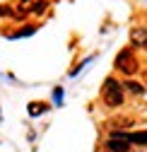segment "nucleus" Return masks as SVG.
Returning <instances> with one entry per match:
<instances>
[{"mask_svg":"<svg viewBox=\"0 0 147 152\" xmlns=\"http://www.w3.org/2000/svg\"><path fill=\"white\" fill-rule=\"evenodd\" d=\"M0 15H12V10H10V7H5V5H0Z\"/></svg>","mask_w":147,"mask_h":152,"instance_id":"11","label":"nucleus"},{"mask_svg":"<svg viewBox=\"0 0 147 152\" xmlns=\"http://www.w3.org/2000/svg\"><path fill=\"white\" fill-rule=\"evenodd\" d=\"M128 133H111V140H106L108 152H128Z\"/></svg>","mask_w":147,"mask_h":152,"instance_id":"3","label":"nucleus"},{"mask_svg":"<svg viewBox=\"0 0 147 152\" xmlns=\"http://www.w3.org/2000/svg\"><path fill=\"white\" fill-rule=\"evenodd\" d=\"M41 111H46V104H29V113L31 116H39Z\"/></svg>","mask_w":147,"mask_h":152,"instance_id":"8","label":"nucleus"},{"mask_svg":"<svg viewBox=\"0 0 147 152\" xmlns=\"http://www.w3.org/2000/svg\"><path fill=\"white\" fill-rule=\"evenodd\" d=\"M116 68L121 70V72H125V75H133V72H138V61H135V56H133V51H121L118 56H116Z\"/></svg>","mask_w":147,"mask_h":152,"instance_id":"2","label":"nucleus"},{"mask_svg":"<svg viewBox=\"0 0 147 152\" xmlns=\"http://www.w3.org/2000/svg\"><path fill=\"white\" fill-rule=\"evenodd\" d=\"M36 31V27H22L20 31H15L12 34V39H20V36H29V34H34Z\"/></svg>","mask_w":147,"mask_h":152,"instance_id":"7","label":"nucleus"},{"mask_svg":"<svg viewBox=\"0 0 147 152\" xmlns=\"http://www.w3.org/2000/svg\"><path fill=\"white\" fill-rule=\"evenodd\" d=\"M133 44L135 46H147V31L145 29H133Z\"/></svg>","mask_w":147,"mask_h":152,"instance_id":"5","label":"nucleus"},{"mask_svg":"<svg viewBox=\"0 0 147 152\" xmlns=\"http://www.w3.org/2000/svg\"><path fill=\"white\" fill-rule=\"evenodd\" d=\"M20 3L22 5H20V10H17V15H24V12H34L44 0H20Z\"/></svg>","mask_w":147,"mask_h":152,"instance_id":"4","label":"nucleus"},{"mask_svg":"<svg viewBox=\"0 0 147 152\" xmlns=\"http://www.w3.org/2000/svg\"><path fill=\"white\" fill-rule=\"evenodd\" d=\"M53 99H56V102L60 104V99H63V89H60V87H58L56 92H53Z\"/></svg>","mask_w":147,"mask_h":152,"instance_id":"10","label":"nucleus"},{"mask_svg":"<svg viewBox=\"0 0 147 152\" xmlns=\"http://www.w3.org/2000/svg\"><path fill=\"white\" fill-rule=\"evenodd\" d=\"M101 97L108 106H118L123 104V87L116 77H106L104 80V87H101Z\"/></svg>","mask_w":147,"mask_h":152,"instance_id":"1","label":"nucleus"},{"mask_svg":"<svg viewBox=\"0 0 147 152\" xmlns=\"http://www.w3.org/2000/svg\"><path fill=\"white\" fill-rule=\"evenodd\" d=\"M125 87L130 89L133 94H142V85H138V82H125Z\"/></svg>","mask_w":147,"mask_h":152,"instance_id":"9","label":"nucleus"},{"mask_svg":"<svg viewBox=\"0 0 147 152\" xmlns=\"http://www.w3.org/2000/svg\"><path fill=\"white\" fill-rule=\"evenodd\" d=\"M128 140L135 142V145H147V130H140V133H128Z\"/></svg>","mask_w":147,"mask_h":152,"instance_id":"6","label":"nucleus"}]
</instances>
